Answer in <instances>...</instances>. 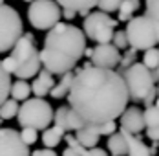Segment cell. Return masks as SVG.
Returning a JSON list of instances; mask_svg holds the SVG:
<instances>
[{"label": "cell", "mask_w": 159, "mask_h": 156, "mask_svg": "<svg viewBox=\"0 0 159 156\" xmlns=\"http://www.w3.org/2000/svg\"><path fill=\"white\" fill-rule=\"evenodd\" d=\"M128 101V90L121 74L93 64L82 66L75 74L68 94L70 107L92 125H102L121 118Z\"/></svg>", "instance_id": "1"}, {"label": "cell", "mask_w": 159, "mask_h": 156, "mask_svg": "<svg viewBox=\"0 0 159 156\" xmlns=\"http://www.w3.org/2000/svg\"><path fill=\"white\" fill-rule=\"evenodd\" d=\"M86 51V35L80 28L59 22L51 28L44 39V46L40 50L42 68L51 76H64L71 72Z\"/></svg>", "instance_id": "2"}, {"label": "cell", "mask_w": 159, "mask_h": 156, "mask_svg": "<svg viewBox=\"0 0 159 156\" xmlns=\"http://www.w3.org/2000/svg\"><path fill=\"white\" fill-rule=\"evenodd\" d=\"M11 59L15 61V76L22 81L35 77L40 70H42V62H40V51L35 46L31 33H24L18 42L13 46L11 51Z\"/></svg>", "instance_id": "3"}, {"label": "cell", "mask_w": 159, "mask_h": 156, "mask_svg": "<svg viewBox=\"0 0 159 156\" xmlns=\"http://www.w3.org/2000/svg\"><path fill=\"white\" fill-rule=\"evenodd\" d=\"M121 77L126 85L128 97L132 101H143L150 95L156 94L157 88L154 86V74L148 70L143 62H134L125 70H121Z\"/></svg>", "instance_id": "4"}, {"label": "cell", "mask_w": 159, "mask_h": 156, "mask_svg": "<svg viewBox=\"0 0 159 156\" xmlns=\"http://www.w3.org/2000/svg\"><path fill=\"white\" fill-rule=\"evenodd\" d=\"M53 114L55 112L46 99L33 97V99H26L22 103V107L18 109V114H16V119H18V125H22V127L46 130L53 121Z\"/></svg>", "instance_id": "5"}, {"label": "cell", "mask_w": 159, "mask_h": 156, "mask_svg": "<svg viewBox=\"0 0 159 156\" xmlns=\"http://www.w3.org/2000/svg\"><path fill=\"white\" fill-rule=\"evenodd\" d=\"M126 37H128V44L132 50H141L146 51L150 48H156L157 44V30L154 26V22L148 18L146 15L139 17H132L126 24Z\"/></svg>", "instance_id": "6"}, {"label": "cell", "mask_w": 159, "mask_h": 156, "mask_svg": "<svg viewBox=\"0 0 159 156\" xmlns=\"http://www.w3.org/2000/svg\"><path fill=\"white\" fill-rule=\"evenodd\" d=\"M117 24H119V20L111 18L108 13L93 11V13H88V17H84L82 31H84L86 39L95 41L97 44H110L113 41V33H115Z\"/></svg>", "instance_id": "7"}, {"label": "cell", "mask_w": 159, "mask_h": 156, "mask_svg": "<svg viewBox=\"0 0 159 156\" xmlns=\"http://www.w3.org/2000/svg\"><path fill=\"white\" fill-rule=\"evenodd\" d=\"M24 35L22 18L15 7L2 4L0 6V53L13 50L18 39Z\"/></svg>", "instance_id": "8"}, {"label": "cell", "mask_w": 159, "mask_h": 156, "mask_svg": "<svg viewBox=\"0 0 159 156\" xmlns=\"http://www.w3.org/2000/svg\"><path fill=\"white\" fill-rule=\"evenodd\" d=\"M62 17L61 6L55 0H35L28 7V20L35 30H51Z\"/></svg>", "instance_id": "9"}, {"label": "cell", "mask_w": 159, "mask_h": 156, "mask_svg": "<svg viewBox=\"0 0 159 156\" xmlns=\"http://www.w3.org/2000/svg\"><path fill=\"white\" fill-rule=\"evenodd\" d=\"M0 156H31L30 147L15 129H0Z\"/></svg>", "instance_id": "10"}, {"label": "cell", "mask_w": 159, "mask_h": 156, "mask_svg": "<svg viewBox=\"0 0 159 156\" xmlns=\"http://www.w3.org/2000/svg\"><path fill=\"white\" fill-rule=\"evenodd\" d=\"M92 62H93V66H99V68L113 70L121 62V53L111 42L110 44H97L92 53Z\"/></svg>", "instance_id": "11"}, {"label": "cell", "mask_w": 159, "mask_h": 156, "mask_svg": "<svg viewBox=\"0 0 159 156\" xmlns=\"http://www.w3.org/2000/svg\"><path fill=\"white\" fill-rule=\"evenodd\" d=\"M121 121V130H125L128 134H139L141 130H143L144 127V116H143V110H139L137 107H130L126 109L123 114H121V118H119Z\"/></svg>", "instance_id": "12"}, {"label": "cell", "mask_w": 159, "mask_h": 156, "mask_svg": "<svg viewBox=\"0 0 159 156\" xmlns=\"http://www.w3.org/2000/svg\"><path fill=\"white\" fill-rule=\"evenodd\" d=\"M75 138L84 149H93L97 147V143L101 140V132H99V125L86 123L82 129H79L75 132Z\"/></svg>", "instance_id": "13"}, {"label": "cell", "mask_w": 159, "mask_h": 156, "mask_svg": "<svg viewBox=\"0 0 159 156\" xmlns=\"http://www.w3.org/2000/svg\"><path fill=\"white\" fill-rule=\"evenodd\" d=\"M55 86V81H53V76L49 74L48 70H40L37 74V79L33 81L31 85V92L37 95V97H44L51 92V88Z\"/></svg>", "instance_id": "14"}, {"label": "cell", "mask_w": 159, "mask_h": 156, "mask_svg": "<svg viewBox=\"0 0 159 156\" xmlns=\"http://www.w3.org/2000/svg\"><path fill=\"white\" fill-rule=\"evenodd\" d=\"M121 134H123L125 140H126L128 156H152L150 147H148L139 136H135V134H128V132H125V130H121Z\"/></svg>", "instance_id": "15"}, {"label": "cell", "mask_w": 159, "mask_h": 156, "mask_svg": "<svg viewBox=\"0 0 159 156\" xmlns=\"http://www.w3.org/2000/svg\"><path fill=\"white\" fill-rule=\"evenodd\" d=\"M61 7L64 9H71L75 13H79L82 17H88L92 7H97L99 0H55Z\"/></svg>", "instance_id": "16"}, {"label": "cell", "mask_w": 159, "mask_h": 156, "mask_svg": "<svg viewBox=\"0 0 159 156\" xmlns=\"http://www.w3.org/2000/svg\"><path fill=\"white\" fill-rule=\"evenodd\" d=\"M73 77H75V74H71V72H68V74H64L61 81L59 83H55V86L51 88V97L53 99H62V97H68V94L71 90V83H73Z\"/></svg>", "instance_id": "17"}, {"label": "cell", "mask_w": 159, "mask_h": 156, "mask_svg": "<svg viewBox=\"0 0 159 156\" xmlns=\"http://www.w3.org/2000/svg\"><path fill=\"white\" fill-rule=\"evenodd\" d=\"M64 132L61 127H57V125H51V127H48L44 132H42V143H44V147L46 149H55L59 143H61V140L64 138Z\"/></svg>", "instance_id": "18"}, {"label": "cell", "mask_w": 159, "mask_h": 156, "mask_svg": "<svg viewBox=\"0 0 159 156\" xmlns=\"http://www.w3.org/2000/svg\"><path fill=\"white\" fill-rule=\"evenodd\" d=\"M106 143H108V149H110L111 156H128L126 140L121 134V130L115 132V134H111V136H108V141Z\"/></svg>", "instance_id": "19"}, {"label": "cell", "mask_w": 159, "mask_h": 156, "mask_svg": "<svg viewBox=\"0 0 159 156\" xmlns=\"http://www.w3.org/2000/svg\"><path fill=\"white\" fill-rule=\"evenodd\" d=\"M9 95H11V99H15V101H26V99H30V95H31V85H30L28 81L18 79L15 83H11Z\"/></svg>", "instance_id": "20"}, {"label": "cell", "mask_w": 159, "mask_h": 156, "mask_svg": "<svg viewBox=\"0 0 159 156\" xmlns=\"http://www.w3.org/2000/svg\"><path fill=\"white\" fill-rule=\"evenodd\" d=\"M144 15L154 22L159 41V0H144Z\"/></svg>", "instance_id": "21"}, {"label": "cell", "mask_w": 159, "mask_h": 156, "mask_svg": "<svg viewBox=\"0 0 159 156\" xmlns=\"http://www.w3.org/2000/svg\"><path fill=\"white\" fill-rule=\"evenodd\" d=\"M84 125H86V121L68 105V110H66V130H75V132H77V130L82 129Z\"/></svg>", "instance_id": "22"}, {"label": "cell", "mask_w": 159, "mask_h": 156, "mask_svg": "<svg viewBox=\"0 0 159 156\" xmlns=\"http://www.w3.org/2000/svg\"><path fill=\"white\" fill-rule=\"evenodd\" d=\"M137 7H139V0H123L119 7V22H128Z\"/></svg>", "instance_id": "23"}, {"label": "cell", "mask_w": 159, "mask_h": 156, "mask_svg": "<svg viewBox=\"0 0 159 156\" xmlns=\"http://www.w3.org/2000/svg\"><path fill=\"white\" fill-rule=\"evenodd\" d=\"M18 101L15 99H6L2 105H0V119H11L18 114Z\"/></svg>", "instance_id": "24"}, {"label": "cell", "mask_w": 159, "mask_h": 156, "mask_svg": "<svg viewBox=\"0 0 159 156\" xmlns=\"http://www.w3.org/2000/svg\"><path fill=\"white\" fill-rule=\"evenodd\" d=\"M9 90H11V77H9V74L4 70L2 61H0V105L7 99Z\"/></svg>", "instance_id": "25"}, {"label": "cell", "mask_w": 159, "mask_h": 156, "mask_svg": "<svg viewBox=\"0 0 159 156\" xmlns=\"http://www.w3.org/2000/svg\"><path fill=\"white\" fill-rule=\"evenodd\" d=\"M143 116H144V125L148 129L152 127H159V107L152 105V107H146L143 110Z\"/></svg>", "instance_id": "26"}, {"label": "cell", "mask_w": 159, "mask_h": 156, "mask_svg": "<svg viewBox=\"0 0 159 156\" xmlns=\"http://www.w3.org/2000/svg\"><path fill=\"white\" fill-rule=\"evenodd\" d=\"M143 64L148 68V70H157L159 66V50L157 48H150L144 51V57H143Z\"/></svg>", "instance_id": "27"}, {"label": "cell", "mask_w": 159, "mask_h": 156, "mask_svg": "<svg viewBox=\"0 0 159 156\" xmlns=\"http://www.w3.org/2000/svg\"><path fill=\"white\" fill-rule=\"evenodd\" d=\"M121 4H123V0H99L97 2V7H99V11L110 15L113 11H119Z\"/></svg>", "instance_id": "28"}, {"label": "cell", "mask_w": 159, "mask_h": 156, "mask_svg": "<svg viewBox=\"0 0 159 156\" xmlns=\"http://www.w3.org/2000/svg\"><path fill=\"white\" fill-rule=\"evenodd\" d=\"M111 44L117 48V50H126L130 44H128V37H126V31L119 30L113 33V41H111Z\"/></svg>", "instance_id": "29"}, {"label": "cell", "mask_w": 159, "mask_h": 156, "mask_svg": "<svg viewBox=\"0 0 159 156\" xmlns=\"http://www.w3.org/2000/svg\"><path fill=\"white\" fill-rule=\"evenodd\" d=\"M20 138L22 141L30 147L33 145L35 141H37V129H31V127H22V130H20Z\"/></svg>", "instance_id": "30"}, {"label": "cell", "mask_w": 159, "mask_h": 156, "mask_svg": "<svg viewBox=\"0 0 159 156\" xmlns=\"http://www.w3.org/2000/svg\"><path fill=\"white\" fill-rule=\"evenodd\" d=\"M66 110H68V107H59L53 114V123L61 127L64 132H66Z\"/></svg>", "instance_id": "31"}, {"label": "cell", "mask_w": 159, "mask_h": 156, "mask_svg": "<svg viewBox=\"0 0 159 156\" xmlns=\"http://www.w3.org/2000/svg\"><path fill=\"white\" fill-rule=\"evenodd\" d=\"M66 143H68V147H70L71 151H75L79 156H84L86 154V151H88V149H84L79 141H77V138L71 136V134H66Z\"/></svg>", "instance_id": "32"}, {"label": "cell", "mask_w": 159, "mask_h": 156, "mask_svg": "<svg viewBox=\"0 0 159 156\" xmlns=\"http://www.w3.org/2000/svg\"><path fill=\"white\" fill-rule=\"evenodd\" d=\"M134 59H135V50H126L125 51V55L121 57V70H125V68H128V66H132L134 64Z\"/></svg>", "instance_id": "33"}, {"label": "cell", "mask_w": 159, "mask_h": 156, "mask_svg": "<svg viewBox=\"0 0 159 156\" xmlns=\"http://www.w3.org/2000/svg\"><path fill=\"white\" fill-rule=\"evenodd\" d=\"M99 132H101V136H111V134L117 132V125H115V121L102 123V125H99Z\"/></svg>", "instance_id": "34"}, {"label": "cell", "mask_w": 159, "mask_h": 156, "mask_svg": "<svg viewBox=\"0 0 159 156\" xmlns=\"http://www.w3.org/2000/svg\"><path fill=\"white\" fill-rule=\"evenodd\" d=\"M146 138L152 141H159V127H152V129H146Z\"/></svg>", "instance_id": "35"}, {"label": "cell", "mask_w": 159, "mask_h": 156, "mask_svg": "<svg viewBox=\"0 0 159 156\" xmlns=\"http://www.w3.org/2000/svg\"><path fill=\"white\" fill-rule=\"evenodd\" d=\"M31 156H59L53 149H37V151H33Z\"/></svg>", "instance_id": "36"}, {"label": "cell", "mask_w": 159, "mask_h": 156, "mask_svg": "<svg viewBox=\"0 0 159 156\" xmlns=\"http://www.w3.org/2000/svg\"><path fill=\"white\" fill-rule=\"evenodd\" d=\"M84 156H108V154H106L104 149H101V147H93V149H88Z\"/></svg>", "instance_id": "37"}, {"label": "cell", "mask_w": 159, "mask_h": 156, "mask_svg": "<svg viewBox=\"0 0 159 156\" xmlns=\"http://www.w3.org/2000/svg\"><path fill=\"white\" fill-rule=\"evenodd\" d=\"M75 11H71V9H62V17L66 18V20H71V18H75Z\"/></svg>", "instance_id": "38"}, {"label": "cell", "mask_w": 159, "mask_h": 156, "mask_svg": "<svg viewBox=\"0 0 159 156\" xmlns=\"http://www.w3.org/2000/svg\"><path fill=\"white\" fill-rule=\"evenodd\" d=\"M62 156H79V154H77L75 151H71L70 147H66V149H64V153H62Z\"/></svg>", "instance_id": "39"}, {"label": "cell", "mask_w": 159, "mask_h": 156, "mask_svg": "<svg viewBox=\"0 0 159 156\" xmlns=\"http://www.w3.org/2000/svg\"><path fill=\"white\" fill-rule=\"evenodd\" d=\"M156 107H159V95H157V99H156Z\"/></svg>", "instance_id": "40"}, {"label": "cell", "mask_w": 159, "mask_h": 156, "mask_svg": "<svg viewBox=\"0 0 159 156\" xmlns=\"http://www.w3.org/2000/svg\"><path fill=\"white\" fill-rule=\"evenodd\" d=\"M24 2H28V4H31V2H35V0H24Z\"/></svg>", "instance_id": "41"}, {"label": "cell", "mask_w": 159, "mask_h": 156, "mask_svg": "<svg viewBox=\"0 0 159 156\" xmlns=\"http://www.w3.org/2000/svg\"><path fill=\"white\" fill-rule=\"evenodd\" d=\"M156 76H157V77H159V66H157V74H156Z\"/></svg>", "instance_id": "42"}, {"label": "cell", "mask_w": 159, "mask_h": 156, "mask_svg": "<svg viewBox=\"0 0 159 156\" xmlns=\"http://www.w3.org/2000/svg\"><path fill=\"white\" fill-rule=\"evenodd\" d=\"M2 4H4V0H0V6H2Z\"/></svg>", "instance_id": "43"}, {"label": "cell", "mask_w": 159, "mask_h": 156, "mask_svg": "<svg viewBox=\"0 0 159 156\" xmlns=\"http://www.w3.org/2000/svg\"><path fill=\"white\" fill-rule=\"evenodd\" d=\"M157 95H159V86H157Z\"/></svg>", "instance_id": "44"}, {"label": "cell", "mask_w": 159, "mask_h": 156, "mask_svg": "<svg viewBox=\"0 0 159 156\" xmlns=\"http://www.w3.org/2000/svg\"><path fill=\"white\" fill-rule=\"evenodd\" d=\"M0 125H2V119H0Z\"/></svg>", "instance_id": "45"}, {"label": "cell", "mask_w": 159, "mask_h": 156, "mask_svg": "<svg viewBox=\"0 0 159 156\" xmlns=\"http://www.w3.org/2000/svg\"><path fill=\"white\" fill-rule=\"evenodd\" d=\"M157 147H159V141H157Z\"/></svg>", "instance_id": "46"}]
</instances>
